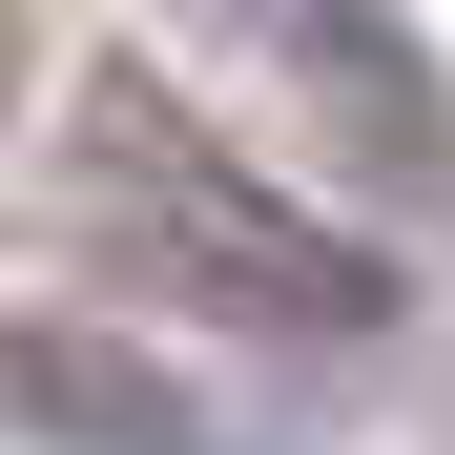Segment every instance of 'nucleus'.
I'll return each instance as SVG.
<instances>
[{
    "mask_svg": "<svg viewBox=\"0 0 455 455\" xmlns=\"http://www.w3.org/2000/svg\"><path fill=\"white\" fill-rule=\"evenodd\" d=\"M84 207H104L124 269H166L187 311H228V331H372V311H394V269H372L352 228H311L290 187H249L166 84H84Z\"/></svg>",
    "mask_w": 455,
    "mask_h": 455,
    "instance_id": "1",
    "label": "nucleus"
}]
</instances>
